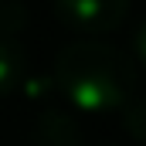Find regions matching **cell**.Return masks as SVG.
<instances>
[{
	"label": "cell",
	"instance_id": "cell-1",
	"mask_svg": "<svg viewBox=\"0 0 146 146\" xmlns=\"http://www.w3.org/2000/svg\"><path fill=\"white\" fill-rule=\"evenodd\" d=\"M54 92L82 112L122 109L139 85V65L102 41H72L54 58Z\"/></svg>",
	"mask_w": 146,
	"mask_h": 146
},
{
	"label": "cell",
	"instance_id": "cell-2",
	"mask_svg": "<svg viewBox=\"0 0 146 146\" xmlns=\"http://www.w3.org/2000/svg\"><path fill=\"white\" fill-rule=\"evenodd\" d=\"M54 14L78 34H109L129 17V0H54Z\"/></svg>",
	"mask_w": 146,
	"mask_h": 146
},
{
	"label": "cell",
	"instance_id": "cell-3",
	"mask_svg": "<svg viewBox=\"0 0 146 146\" xmlns=\"http://www.w3.org/2000/svg\"><path fill=\"white\" fill-rule=\"evenodd\" d=\"M31 136L34 146H82V126L61 106H41Z\"/></svg>",
	"mask_w": 146,
	"mask_h": 146
},
{
	"label": "cell",
	"instance_id": "cell-4",
	"mask_svg": "<svg viewBox=\"0 0 146 146\" xmlns=\"http://www.w3.org/2000/svg\"><path fill=\"white\" fill-rule=\"evenodd\" d=\"M27 78V54L17 34L0 31V95H10Z\"/></svg>",
	"mask_w": 146,
	"mask_h": 146
},
{
	"label": "cell",
	"instance_id": "cell-5",
	"mask_svg": "<svg viewBox=\"0 0 146 146\" xmlns=\"http://www.w3.org/2000/svg\"><path fill=\"white\" fill-rule=\"evenodd\" d=\"M122 115H126V129H129V136H133V139H143V99H139V92H136V95H133V99H129V102H126V106H122Z\"/></svg>",
	"mask_w": 146,
	"mask_h": 146
},
{
	"label": "cell",
	"instance_id": "cell-6",
	"mask_svg": "<svg viewBox=\"0 0 146 146\" xmlns=\"http://www.w3.org/2000/svg\"><path fill=\"white\" fill-rule=\"evenodd\" d=\"M0 3H3V0H0Z\"/></svg>",
	"mask_w": 146,
	"mask_h": 146
}]
</instances>
